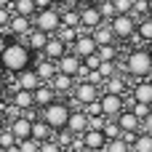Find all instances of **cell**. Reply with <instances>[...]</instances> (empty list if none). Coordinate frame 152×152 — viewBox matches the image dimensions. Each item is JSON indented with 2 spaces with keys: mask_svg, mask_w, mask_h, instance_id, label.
Listing matches in <instances>:
<instances>
[{
  "mask_svg": "<svg viewBox=\"0 0 152 152\" xmlns=\"http://www.w3.org/2000/svg\"><path fill=\"white\" fill-rule=\"evenodd\" d=\"M0 67H3L5 72L19 75L21 69L32 67V48H29L24 40H19V37L3 43V45H0Z\"/></svg>",
  "mask_w": 152,
  "mask_h": 152,
  "instance_id": "1",
  "label": "cell"
},
{
  "mask_svg": "<svg viewBox=\"0 0 152 152\" xmlns=\"http://www.w3.org/2000/svg\"><path fill=\"white\" fill-rule=\"evenodd\" d=\"M123 72L131 75V77H139V80L150 77L152 75V56L147 53V48H134L126 56V61H123Z\"/></svg>",
  "mask_w": 152,
  "mask_h": 152,
  "instance_id": "2",
  "label": "cell"
},
{
  "mask_svg": "<svg viewBox=\"0 0 152 152\" xmlns=\"http://www.w3.org/2000/svg\"><path fill=\"white\" fill-rule=\"evenodd\" d=\"M69 112H72V107H69L67 102H59V99H56V102L40 107V120H43L45 126H51L53 131H61V128H67Z\"/></svg>",
  "mask_w": 152,
  "mask_h": 152,
  "instance_id": "3",
  "label": "cell"
},
{
  "mask_svg": "<svg viewBox=\"0 0 152 152\" xmlns=\"http://www.w3.org/2000/svg\"><path fill=\"white\" fill-rule=\"evenodd\" d=\"M32 24L35 29H43L48 35H56V29L61 27V11L56 5H48V8H40L35 16H32Z\"/></svg>",
  "mask_w": 152,
  "mask_h": 152,
  "instance_id": "4",
  "label": "cell"
},
{
  "mask_svg": "<svg viewBox=\"0 0 152 152\" xmlns=\"http://www.w3.org/2000/svg\"><path fill=\"white\" fill-rule=\"evenodd\" d=\"M110 27H112L115 40H131V37H136V16L134 13H118L110 21Z\"/></svg>",
  "mask_w": 152,
  "mask_h": 152,
  "instance_id": "5",
  "label": "cell"
},
{
  "mask_svg": "<svg viewBox=\"0 0 152 152\" xmlns=\"http://www.w3.org/2000/svg\"><path fill=\"white\" fill-rule=\"evenodd\" d=\"M72 96H75V102H77L80 107H86V104H91V102H96V99L102 96V88L94 86V83H88V80H80V83H75Z\"/></svg>",
  "mask_w": 152,
  "mask_h": 152,
  "instance_id": "6",
  "label": "cell"
},
{
  "mask_svg": "<svg viewBox=\"0 0 152 152\" xmlns=\"http://www.w3.org/2000/svg\"><path fill=\"white\" fill-rule=\"evenodd\" d=\"M99 104H102L104 118H118V115L126 110V99H123V94H102V96H99Z\"/></svg>",
  "mask_w": 152,
  "mask_h": 152,
  "instance_id": "7",
  "label": "cell"
},
{
  "mask_svg": "<svg viewBox=\"0 0 152 152\" xmlns=\"http://www.w3.org/2000/svg\"><path fill=\"white\" fill-rule=\"evenodd\" d=\"M96 48H99V45H96L94 35H91V32H86V29L80 27V35H77V40L72 43V48H69V51H72V53H77L80 59H88L91 53H96Z\"/></svg>",
  "mask_w": 152,
  "mask_h": 152,
  "instance_id": "8",
  "label": "cell"
},
{
  "mask_svg": "<svg viewBox=\"0 0 152 152\" xmlns=\"http://www.w3.org/2000/svg\"><path fill=\"white\" fill-rule=\"evenodd\" d=\"M102 21H104V16L99 13L96 3H91V5H80V27H83L86 32H94Z\"/></svg>",
  "mask_w": 152,
  "mask_h": 152,
  "instance_id": "9",
  "label": "cell"
},
{
  "mask_svg": "<svg viewBox=\"0 0 152 152\" xmlns=\"http://www.w3.org/2000/svg\"><path fill=\"white\" fill-rule=\"evenodd\" d=\"M80 64H83V59L77 56V53H72V51H67L59 61H56V69L59 72H64V75H69V77H77V72H80Z\"/></svg>",
  "mask_w": 152,
  "mask_h": 152,
  "instance_id": "10",
  "label": "cell"
},
{
  "mask_svg": "<svg viewBox=\"0 0 152 152\" xmlns=\"http://www.w3.org/2000/svg\"><path fill=\"white\" fill-rule=\"evenodd\" d=\"M128 88H131V86H128V75H126V72H118V75H112V77L104 80L102 94H126Z\"/></svg>",
  "mask_w": 152,
  "mask_h": 152,
  "instance_id": "11",
  "label": "cell"
},
{
  "mask_svg": "<svg viewBox=\"0 0 152 152\" xmlns=\"http://www.w3.org/2000/svg\"><path fill=\"white\" fill-rule=\"evenodd\" d=\"M67 131L75 134V136H83L88 131V115L83 110H72L69 112V120H67Z\"/></svg>",
  "mask_w": 152,
  "mask_h": 152,
  "instance_id": "12",
  "label": "cell"
},
{
  "mask_svg": "<svg viewBox=\"0 0 152 152\" xmlns=\"http://www.w3.org/2000/svg\"><path fill=\"white\" fill-rule=\"evenodd\" d=\"M115 120H118V126H120L123 134H139L142 131V120L134 115V110H123Z\"/></svg>",
  "mask_w": 152,
  "mask_h": 152,
  "instance_id": "13",
  "label": "cell"
},
{
  "mask_svg": "<svg viewBox=\"0 0 152 152\" xmlns=\"http://www.w3.org/2000/svg\"><path fill=\"white\" fill-rule=\"evenodd\" d=\"M67 51H69V45H64L56 35H51V37H48V43H45V48H43L40 53H43L45 59H51V61H59Z\"/></svg>",
  "mask_w": 152,
  "mask_h": 152,
  "instance_id": "14",
  "label": "cell"
},
{
  "mask_svg": "<svg viewBox=\"0 0 152 152\" xmlns=\"http://www.w3.org/2000/svg\"><path fill=\"white\" fill-rule=\"evenodd\" d=\"M83 147L86 150H104L107 147V136L102 128H88L83 134Z\"/></svg>",
  "mask_w": 152,
  "mask_h": 152,
  "instance_id": "15",
  "label": "cell"
},
{
  "mask_svg": "<svg viewBox=\"0 0 152 152\" xmlns=\"http://www.w3.org/2000/svg\"><path fill=\"white\" fill-rule=\"evenodd\" d=\"M40 83H43V80L37 77L35 67H27V69H21V72L16 75V88H27V91H35Z\"/></svg>",
  "mask_w": 152,
  "mask_h": 152,
  "instance_id": "16",
  "label": "cell"
},
{
  "mask_svg": "<svg viewBox=\"0 0 152 152\" xmlns=\"http://www.w3.org/2000/svg\"><path fill=\"white\" fill-rule=\"evenodd\" d=\"M11 102H13V110H19V112L35 110V96H32V91H27V88H16Z\"/></svg>",
  "mask_w": 152,
  "mask_h": 152,
  "instance_id": "17",
  "label": "cell"
},
{
  "mask_svg": "<svg viewBox=\"0 0 152 152\" xmlns=\"http://www.w3.org/2000/svg\"><path fill=\"white\" fill-rule=\"evenodd\" d=\"M32 27H35V24H32L29 16H19V13H13V16H11V24H8V32L16 35V37H24Z\"/></svg>",
  "mask_w": 152,
  "mask_h": 152,
  "instance_id": "18",
  "label": "cell"
},
{
  "mask_svg": "<svg viewBox=\"0 0 152 152\" xmlns=\"http://www.w3.org/2000/svg\"><path fill=\"white\" fill-rule=\"evenodd\" d=\"M48 37H51L48 32H43V29H35V27H32V29H29L24 37H19V40H24L32 51H43V48H45V43H48Z\"/></svg>",
  "mask_w": 152,
  "mask_h": 152,
  "instance_id": "19",
  "label": "cell"
},
{
  "mask_svg": "<svg viewBox=\"0 0 152 152\" xmlns=\"http://www.w3.org/2000/svg\"><path fill=\"white\" fill-rule=\"evenodd\" d=\"M32 96H35V107H37V110L45 107V104H51V102H56V91L51 88V83H40V86L32 91Z\"/></svg>",
  "mask_w": 152,
  "mask_h": 152,
  "instance_id": "20",
  "label": "cell"
},
{
  "mask_svg": "<svg viewBox=\"0 0 152 152\" xmlns=\"http://www.w3.org/2000/svg\"><path fill=\"white\" fill-rule=\"evenodd\" d=\"M131 96H134V102H142V104H152V83L144 77V80H139L136 86H131Z\"/></svg>",
  "mask_w": 152,
  "mask_h": 152,
  "instance_id": "21",
  "label": "cell"
},
{
  "mask_svg": "<svg viewBox=\"0 0 152 152\" xmlns=\"http://www.w3.org/2000/svg\"><path fill=\"white\" fill-rule=\"evenodd\" d=\"M11 131H13L16 142H21V139H29V136H32V120H29V118H24V115H19V118L11 123Z\"/></svg>",
  "mask_w": 152,
  "mask_h": 152,
  "instance_id": "22",
  "label": "cell"
},
{
  "mask_svg": "<svg viewBox=\"0 0 152 152\" xmlns=\"http://www.w3.org/2000/svg\"><path fill=\"white\" fill-rule=\"evenodd\" d=\"M51 88H53L56 94H72L75 77H69V75H64V72H56V75L51 77Z\"/></svg>",
  "mask_w": 152,
  "mask_h": 152,
  "instance_id": "23",
  "label": "cell"
},
{
  "mask_svg": "<svg viewBox=\"0 0 152 152\" xmlns=\"http://www.w3.org/2000/svg\"><path fill=\"white\" fill-rule=\"evenodd\" d=\"M35 72H37V77H40L43 83H51V77H53L59 69H56V61H51V59H45V56H43V59L35 64Z\"/></svg>",
  "mask_w": 152,
  "mask_h": 152,
  "instance_id": "24",
  "label": "cell"
},
{
  "mask_svg": "<svg viewBox=\"0 0 152 152\" xmlns=\"http://www.w3.org/2000/svg\"><path fill=\"white\" fill-rule=\"evenodd\" d=\"M94 40H96V45H107V43H115V35H112V27H110V21H102L94 32Z\"/></svg>",
  "mask_w": 152,
  "mask_h": 152,
  "instance_id": "25",
  "label": "cell"
},
{
  "mask_svg": "<svg viewBox=\"0 0 152 152\" xmlns=\"http://www.w3.org/2000/svg\"><path fill=\"white\" fill-rule=\"evenodd\" d=\"M32 139L43 144V142L53 139V128H51V126H45V123L37 118V120H32Z\"/></svg>",
  "mask_w": 152,
  "mask_h": 152,
  "instance_id": "26",
  "label": "cell"
},
{
  "mask_svg": "<svg viewBox=\"0 0 152 152\" xmlns=\"http://www.w3.org/2000/svg\"><path fill=\"white\" fill-rule=\"evenodd\" d=\"M77 35H80V27H64V24H61V27L56 29V37H59L64 45H69V48H72V43L77 40Z\"/></svg>",
  "mask_w": 152,
  "mask_h": 152,
  "instance_id": "27",
  "label": "cell"
},
{
  "mask_svg": "<svg viewBox=\"0 0 152 152\" xmlns=\"http://www.w3.org/2000/svg\"><path fill=\"white\" fill-rule=\"evenodd\" d=\"M13 13H19V16H35L37 13V5H35V0H13Z\"/></svg>",
  "mask_w": 152,
  "mask_h": 152,
  "instance_id": "28",
  "label": "cell"
},
{
  "mask_svg": "<svg viewBox=\"0 0 152 152\" xmlns=\"http://www.w3.org/2000/svg\"><path fill=\"white\" fill-rule=\"evenodd\" d=\"M131 152H152V134H144L139 131L134 144H131Z\"/></svg>",
  "mask_w": 152,
  "mask_h": 152,
  "instance_id": "29",
  "label": "cell"
},
{
  "mask_svg": "<svg viewBox=\"0 0 152 152\" xmlns=\"http://www.w3.org/2000/svg\"><path fill=\"white\" fill-rule=\"evenodd\" d=\"M136 37H142L144 43H150V40H152V16L136 19Z\"/></svg>",
  "mask_w": 152,
  "mask_h": 152,
  "instance_id": "30",
  "label": "cell"
},
{
  "mask_svg": "<svg viewBox=\"0 0 152 152\" xmlns=\"http://www.w3.org/2000/svg\"><path fill=\"white\" fill-rule=\"evenodd\" d=\"M61 24L64 27H80V8H61Z\"/></svg>",
  "mask_w": 152,
  "mask_h": 152,
  "instance_id": "31",
  "label": "cell"
},
{
  "mask_svg": "<svg viewBox=\"0 0 152 152\" xmlns=\"http://www.w3.org/2000/svg\"><path fill=\"white\" fill-rule=\"evenodd\" d=\"M102 131H104L107 142H110V139H120V136H123V131H120V126H118V120H115V118H107Z\"/></svg>",
  "mask_w": 152,
  "mask_h": 152,
  "instance_id": "32",
  "label": "cell"
},
{
  "mask_svg": "<svg viewBox=\"0 0 152 152\" xmlns=\"http://www.w3.org/2000/svg\"><path fill=\"white\" fill-rule=\"evenodd\" d=\"M96 8H99V13L104 16V21H112V19L118 16V11H115V3H112V0H96Z\"/></svg>",
  "mask_w": 152,
  "mask_h": 152,
  "instance_id": "33",
  "label": "cell"
},
{
  "mask_svg": "<svg viewBox=\"0 0 152 152\" xmlns=\"http://www.w3.org/2000/svg\"><path fill=\"white\" fill-rule=\"evenodd\" d=\"M104 152H131V144L120 136V139H110L107 142V147H104Z\"/></svg>",
  "mask_w": 152,
  "mask_h": 152,
  "instance_id": "34",
  "label": "cell"
},
{
  "mask_svg": "<svg viewBox=\"0 0 152 152\" xmlns=\"http://www.w3.org/2000/svg\"><path fill=\"white\" fill-rule=\"evenodd\" d=\"M96 53L102 56V61H115L118 48H115V43H107V45H99V48H96Z\"/></svg>",
  "mask_w": 152,
  "mask_h": 152,
  "instance_id": "35",
  "label": "cell"
},
{
  "mask_svg": "<svg viewBox=\"0 0 152 152\" xmlns=\"http://www.w3.org/2000/svg\"><path fill=\"white\" fill-rule=\"evenodd\" d=\"M136 19H144L150 16V0H134V11H131Z\"/></svg>",
  "mask_w": 152,
  "mask_h": 152,
  "instance_id": "36",
  "label": "cell"
},
{
  "mask_svg": "<svg viewBox=\"0 0 152 152\" xmlns=\"http://www.w3.org/2000/svg\"><path fill=\"white\" fill-rule=\"evenodd\" d=\"M16 147H19V152H40V142H35V139L29 136V139L16 142Z\"/></svg>",
  "mask_w": 152,
  "mask_h": 152,
  "instance_id": "37",
  "label": "cell"
},
{
  "mask_svg": "<svg viewBox=\"0 0 152 152\" xmlns=\"http://www.w3.org/2000/svg\"><path fill=\"white\" fill-rule=\"evenodd\" d=\"M16 144V136H13V131H11V126L8 128H0V147H13Z\"/></svg>",
  "mask_w": 152,
  "mask_h": 152,
  "instance_id": "38",
  "label": "cell"
},
{
  "mask_svg": "<svg viewBox=\"0 0 152 152\" xmlns=\"http://www.w3.org/2000/svg\"><path fill=\"white\" fill-rule=\"evenodd\" d=\"M131 110H134V115H136L139 120H144V118H147V115L152 112V104H142V102H134V104H131Z\"/></svg>",
  "mask_w": 152,
  "mask_h": 152,
  "instance_id": "39",
  "label": "cell"
},
{
  "mask_svg": "<svg viewBox=\"0 0 152 152\" xmlns=\"http://www.w3.org/2000/svg\"><path fill=\"white\" fill-rule=\"evenodd\" d=\"M99 72H102V77L107 80V77L118 75V64H115V61H102V64H99Z\"/></svg>",
  "mask_w": 152,
  "mask_h": 152,
  "instance_id": "40",
  "label": "cell"
},
{
  "mask_svg": "<svg viewBox=\"0 0 152 152\" xmlns=\"http://www.w3.org/2000/svg\"><path fill=\"white\" fill-rule=\"evenodd\" d=\"M59 136H56V142L61 144V147H72V142H75V134H69L67 128H61V131H56Z\"/></svg>",
  "mask_w": 152,
  "mask_h": 152,
  "instance_id": "41",
  "label": "cell"
},
{
  "mask_svg": "<svg viewBox=\"0 0 152 152\" xmlns=\"http://www.w3.org/2000/svg\"><path fill=\"white\" fill-rule=\"evenodd\" d=\"M83 112H86L88 118H99V115H104V112H102V104H99V99H96V102H91V104H86V107H83Z\"/></svg>",
  "mask_w": 152,
  "mask_h": 152,
  "instance_id": "42",
  "label": "cell"
},
{
  "mask_svg": "<svg viewBox=\"0 0 152 152\" xmlns=\"http://www.w3.org/2000/svg\"><path fill=\"white\" fill-rule=\"evenodd\" d=\"M118 13H131L134 11V0H112Z\"/></svg>",
  "mask_w": 152,
  "mask_h": 152,
  "instance_id": "43",
  "label": "cell"
},
{
  "mask_svg": "<svg viewBox=\"0 0 152 152\" xmlns=\"http://www.w3.org/2000/svg\"><path fill=\"white\" fill-rule=\"evenodd\" d=\"M99 64H102V56L99 53H91L88 59H83V67L86 69H99Z\"/></svg>",
  "mask_w": 152,
  "mask_h": 152,
  "instance_id": "44",
  "label": "cell"
},
{
  "mask_svg": "<svg viewBox=\"0 0 152 152\" xmlns=\"http://www.w3.org/2000/svg\"><path fill=\"white\" fill-rule=\"evenodd\" d=\"M40 152H61V144H59L56 139H48V142L40 144Z\"/></svg>",
  "mask_w": 152,
  "mask_h": 152,
  "instance_id": "45",
  "label": "cell"
},
{
  "mask_svg": "<svg viewBox=\"0 0 152 152\" xmlns=\"http://www.w3.org/2000/svg\"><path fill=\"white\" fill-rule=\"evenodd\" d=\"M11 11L8 8H0V29H8V24H11Z\"/></svg>",
  "mask_w": 152,
  "mask_h": 152,
  "instance_id": "46",
  "label": "cell"
},
{
  "mask_svg": "<svg viewBox=\"0 0 152 152\" xmlns=\"http://www.w3.org/2000/svg\"><path fill=\"white\" fill-rule=\"evenodd\" d=\"M142 131H144V134H152V112L142 120Z\"/></svg>",
  "mask_w": 152,
  "mask_h": 152,
  "instance_id": "47",
  "label": "cell"
},
{
  "mask_svg": "<svg viewBox=\"0 0 152 152\" xmlns=\"http://www.w3.org/2000/svg\"><path fill=\"white\" fill-rule=\"evenodd\" d=\"M35 5H37V11H40V8H48V5H53V3H51V0H35Z\"/></svg>",
  "mask_w": 152,
  "mask_h": 152,
  "instance_id": "48",
  "label": "cell"
},
{
  "mask_svg": "<svg viewBox=\"0 0 152 152\" xmlns=\"http://www.w3.org/2000/svg\"><path fill=\"white\" fill-rule=\"evenodd\" d=\"M13 5V0H0V8H11Z\"/></svg>",
  "mask_w": 152,
  "mask_h": 152,
  "instance_id": "49",
  "label": "cell"
},
{
  "mask_svg": "<svg viewBox=\"0 0 152 152\" xmlns=\"http://www.w3.org/2000/svg\"><path fill=\"white\" fill-rule=\"evenodd\" d=\"M3 94H5V80H3V75H0V99H3Z\"/></svg>",
  "mask_w": 152,
  "mask_h": 152,
  "instance_id": "50",
  "label": "cell"
},
{
  "mask_svg": "<svg viewBox=\"0 0 152 152\" xmlns=\"http://www.w3.org/2000/svg\"><path fill=\"white\" fill-rule=\"evenodd\" d=\"M77 5H91V3H96V0H75Z\"/></svg>",
  "mask_w": 152,
  "mask_h": 152,
  "instance_id": "51",
  "label": "cell"
},
{
  "mask_svg": "<svg viewBox=\"0 0 152 152\" xmlns=\"http://www.w3.org/2000/svg\"><path fill=\"white\" fill-rule=\"evenodd\" d=\"M61 152H80V150H75V147H61Z\"/></svg>",
  "mask_w": 152,
  "mask_h": 152,
  "instance_id": "52",
  "label": "cell"
},
{
  "mask_svg": "<svg viewBox=\"0 0 152 152\" xmlns=\"http://www.w3.org/2000/svg\"><path fill=\"white\" fill-rule=\"evenodd\" d=\"M144 48H147V53H150V56H152V40H150V43H147V45H144Z\"/></svg>",
  "mask_w": 152,
  "mask_h": 152,
  "instance_id": "53",
  "label": "cell"
},
{
  "mask_svg": "<svg viewBox=\"0 0 152 152\" xmlns=\"http://www.w3.org/2000/svg\"><path fill=\"white\" fill-rule=\"evenodd\" d=\"M51 3H53V5H59V3H64V0H51Z\"/></svg>",
  "mask_w": 152,
  "mask_h": 152,
  "instance_id": "54",
  "label": "cell"
},
{
  "mask_svg": "<svg viewBox=\"0 0 152 152\" xmlns=\"http://www.w3.org/2000/svg\"><path fill=\"white\" fill-rule=\"evenodd\" d=\"M86 152H104V150H86Z\"/></svg>",
  "mask_w": 152,
  "mask_h": 152,
  "instance_id": "55",
  "label": "cell"
},
{
  "mask_svg": "<svg viewBox=\"0 0 152 152\" xmlns=\"http://www.w3.org/2000/svg\"><path fill=\"white\" fill-rule=\"evenodd\" d=\"M150 16H152V0H150Z\"/></svg>",
  "mask_w": 152,
  "mask_h": 152,
  "instance_id": "56",
  "label": "cell"
},
{
  "mask_svg": "<svg viewBox=\"0 0 152 152\" xmlns=\"http://www.w3.org/2000/svg\"><path fill=\"white\" fill-rule=\"evenodd\" d=\"M0 152H5V147H0Z\"/></svg>",
  "mask_w": 152,
  "mask_h": 152,
  "instance_id": "57",
  "label": "cell"
},
{
  "mask_svg": "<svg viewBox=\"0 0 152 152\" xmlns=\"http://www.w3.org/2000/svg\"><path fill=\"white\" fill-rule=\"evenodd\" d=\"M147 80H150V83H152V75H150V77H147Z\"/></svg>",
  "mask_w": 152,
  "mask_h": 152,
  "instance_id": "58",
  "label": "cell"
}]
</instances>
